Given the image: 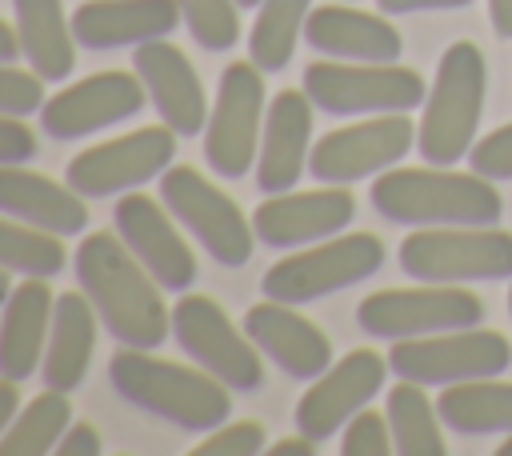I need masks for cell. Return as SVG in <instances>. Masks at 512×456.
<instances>
[{"mask_svg": "<svg viewBox=\"0 0 512 456\" xmlns=\"http://www.w3.org/2000/svg\"><path fill=\"white\" fill-rule=\"evenodd\" d=\"M76 280L92 300L100 324L124 348H160L168 340L172 308H164V288L116 232H88L80 240Z\"/></svg>", "mask_w": 512, "mask_h": 456, "instance_id": "1", "label": "cell"}, {"mask_svg": "<svg viewBox=\"0 0 512 456\" xmlns=\"http://www.w3.org/2000/svg\"><path fill=\"white\" fill-rule=\"evenodd\" d=\"M108 380L120 400L184 432H212L232 412V388L224 380H216L200 364L184 368L176 360H160L152 356V348L120 344V352H112L108 360Z\"/></svg>", "mask_w": 512, "mask_h": 456, "instance_id": "2", "label": "cell"}, {"mask_svg": "<svg viewBox=\"0 0 512 456\" xmlns=\"http://www.w3.org/2000/svg\"><path fill=\"white\" fill-rule=\"evenodd\" d=\"M372 208L404 228H444V224H496L504 200L496 180L480 172H456L444 164L388 168L372 180Z\"/></svg>", "mask_w": 512, "mask_h": 456, "instance_id": "3", "label": "cell"}, {"mask_svg": "<svg viewBox=\"0 0 512 456\" xmlns=\"http://www.w3.org/2000/svg\"><path fill=\"white\" fill-rule=\"evenodd\" d=\"M484 92H488V64L484 52L472 40L448 44V52L436 64L432 88L424 96V116L416 124V152L424 164H460L472 144L484 116Z\"/></svg>", "mask_w": 512, "mask_h": 456, "instance_id": "4", "label": "cell"}, {"mask_svg": "<svg viewBox=\"0 0 512 456\" xmlns=\"http://www.w3.org/2000/svg\"><path fill=\"white\" fill-rule=\"evenodd\" d=\"M400 268L420 284L512 280V232L496 224L412 228L400 240Z\"/></svg>", "mask_w": 512, "mask_h": 456, "instance_id": "5", "label": "cell"}, {"mask_svg": "<svg viewBox=\"0 0 512 456\" xmlns=\"http://www.w3.org/2000/svg\"><path fill=\"white\" fill-rule=\"evenodd\" d=\"M384 264V244L372 232H340L328 240H316L308 248H292L284 260H276L260 276V292L280 304H308L320 296H332L340 288H352L368 276H376Z\"/></svg>", "mask_w": 512, "mask_h": 456, "instance_id": "6", "label": "cell"}, {"mask_svg": "<svg viewBox=\"0 0 512 456\" xmlns=\"http://www.w3.org/2000/svg\"><path fill=\"white\" fill-rule=\"evenodd\" d=\"M308 100L328 116H380L412 112L424 104L428 84L416 68L392 64H356V60H312L304 68Z\"/></svg>", "mask_w": 512, "mask_h": 456, "instance_id": "7", "label": "cell"}, {"mask_svg": "<svg viewBox=\"0 0 512 456\" xmlns=\"http://www.w3.org/2000/svg\"><path fill=\"white\" fill-rule=\"evenodd\" d=\"M160 200L164 208L176 216V224L224 268H244L252 260L256 248V232L252 220L240 212V204L212 184L208 176H200L188 164H172L160 176Z\"/></svg>", "mask_w": 512, "mask_h": 456, "instance_id": "8", "label": "cell"}, {"mask_svg": "<svg viewBox=\"0 0 512 456\" xmlns=\"http://www.w3.org/2000/svg\"><path fill=\"white\" fill-rule=\"evenodd\" d=\"M264 112V72L252 60H232L204 124V160L220 180H244L256 168Z\"/></svg>", "mask_w": 512, "mask_h": 456, "instance_id": "9", "label": "cell"}, {"mask_svg": "<svg viewBox=\"0 0 512 456\" xmlns=\"http://www.w3.org/2000/svg\"><path fill=\"white\" fill-rule=\"evenodd\" d=\"M512 364V344L492 328H452L432 336H408L392 340L388 368L400 380H416L424 388H448L460 380H484L500 376Z\"/></svg>", "mask_w": 512, "mask_h": 456, "instance_id": "10", "label": "cell"}, {"mask_svg": "<svg viewBox=\"0 0 512 456\" xmlns=\"http://www.w3.org/2000/svg\"><path fill=\"white\" fill-rule=\"evenodd\" d=\"M484 320V300L464 284H420L380 288L356 304V324L376 340H408L452 328H476Z\"/></svg>", "mask_w": 512, "mask_h": 456, "instance_id": "11", "label": "cell"}, {"mask_svg": "<svg viewBox=\"0 0 512 456\" xmlns=\"http://www.w3.org/2000/svg\"><path fill=\"white\" fill-rule=\"evenodd\" d=\"M172 340L184 348V356H192V364L224 380L232 392H256L264 384L260 348L244 328L228 320V312L212 296L180 292V300L172 304Z\"/></svg>", "mask_w": 512, "mask_h": 456, "instance_id": "12", "label": "cell"}, {"mask_svg": "<svg viewBox=\"0 0 512 456\" xmlns=\"http://www.w3.org/2000/svg\"><path fill=\"white\" fill-rule=\"evenodd\" d=\"M416 148V124L408 112H380L324 132L308 152V172L320 184H356L396 168Z\"/></svg>", "mask_w": 512, "mask_h": 456, "instance_id": "13", "label": "cell"}, {"mask_svg": "<svg viewBox=\"0 0 512 456\" xmlns=\"http://www.w3.org/2000/svg\"><path fill=\"white\" fill-rule=\"evenodd\" d=\"M172 156H176V132L168 124H148L72 156L64 180L80 196H96V200L120 196V192H136L148 180H160L172 168Z\"/></svg>", "mask_w": 512, "mask_h": 456, "instance_id": "14", "label": "cell"}, {"mask_svg": "<svg viewBox=\"0 0 512 456\" xmlns=\"http://www.w3.org/2000/svg\"><path fill=\"white\" fill-rule=\"evenodd\" d=\"M388 356L372 352V348H352L348 356H340L336 364H328L296 400V432L312 436L316 444L336 436L360 408H368L376 400V392L384 388L388 376Z\"/></svg>", "mask_w": 512, "mask_h": 456, "instance_id": "15", "label": "cell"}, {"mask_svg": "<svg viewBox=\"0 0 512 456\" xmlns=\"http://www.w3.org/2000/svg\"><path fill=\"white\" fill-rule=\"evenodd\" d=\"M148 92L144 80L136 72H92L68 88H60L56 96L44 100L40 108V128L52 140H84L100 128H112L128 116H140Z\"/></svg>", "mask_w": 512, "mask_h": 456, "instance_id": "16", "label": "cell"}, {"mask_svg": "<svg viewBox=\"0 0 512 456\" xmlns=\"http://www.w3.org/2000/svg\"><path fill=\"white\" fill-rule=\"evenodd\" d=\"M356 216V196L348 184H320L308 192H272L252 212V232L264 248L292 252L328 236H340Z\"/></svg>", "mask_w": 512, "mask_h": 456, "instance_id": "17", "label": "cell"}, {"mask_svg": "<svg viewBox=\"0 0 512 456\" xmlns=\"http://www.w3.org/2000/svg\"><path fill=\"white\" fill-rule=\"evenodd\" d=\"M116 236L128 244V252L156 276L164 292H188L196 280V256L184 244L176 216L164 208V200H152L148 192H124L112 208Z\"/></svg>", "mask_w": 512, "mask_h": 456, "instance_id": "18", "label": "cell"}, {"mask_svg": "<svg viewBox=\"0 0 512 456\" xmlns=\"http://www.w3.org/2000/svg\"><path fill=\"white\" fill-rule=\"evenodd\" d=\"M132 72L144 80V92L160 116V124H168L176 136H196L208 124V96L204 84L192 68V60L164 40H148L132 48Z\"/></svg>", "mask_w": 512, "mask_h": 456, "instance_id": "19", "label": "cell"}, {"mask_svg": "<svg viewBox=\"0 0 512 456\" xmlns=\"http://www.w3.org/2000/svg\"><path fill=\"white\" fill-rule=\"evenodd\" d=\"M248 340L292 380H316L328 364H332V340L324 336L320 324H312L308 316L296 312V304H280V300H260L244 312Z\"/></svg>", "mask_w": 512, "mask_h": 456, "instance_id": "20", "label": "cell"}, {"mask_svg": "<svg viewBox=\"0 0 512 456\" xmlns=\"http://www.w3.org/2000/svg\"><path fill=\"white\" fill-rule=\"evenodd\" d=\"M312 112L316 104L308 100L304 88H284L268 100L260 152H256V188L264 196L288 192L304 176L312 152Z\"/></svg>", "mask_w": 512, "mask_h": 456, "instance_id": "21", "label": "cell"}, {"mask_svg": "<svg viewBox=\"0 0 512 456\" xmlns=\"http://www.w3.org/2000/svg\"><path fill=\"white\" fill-rule=\"evenodd\" d=\"M304 40L312 52L328 60H356V64H392L404 52L400 28L384 16L360 12L352 4H320L304 20Z\"/></svg>", "mask_w": 512, "mask_h": 456, "instance_id": "22", "label": "cell"}, {"mask_svg": "<svg viewBox=\"0 0 512 456\" xmlns=\"http://www.w3.org/2000/svg\"><path fill=\"white\" fill-rule=\"evenodd\" d=\"M68 20L80 48L112 52L164 40L180 24V8L176 0H84Z\"/></svg>", "mask_w": 512, "mask_h": 456, "instance_id": "23", "label": "cell"}, {"mask_svg": "<svg viewBox=\"0 0 512 456\" xmlns=\"http://www.w3.org/2000/svg\"><path fill=\"white\" fill-rule=\"evenodd\" d=\"M0 212L52 236H80L88 228L84 196L68 180L60 184L24 164H0Z\"/></svg>", "mask_w": 512, "mask_h": 456, "instance_id": "24", "label": "cell"}, {"mask_svg": "<svg viewBox=\"0 0 512 456\" xmlns=\"http://www.w3.org/2000/svg\"><path fill=\"white\" fill-rule=\"evenodd\" d=\"M52 288L40 276H28L12 288L4 312H0V376L8 380H28L40 372L48 328H52Z\"/></svg>", "mask_w": 512, "mask_h": 456, "instance_id": "25", "label": "cell"}, {"mask_svg": "<svg viewBox=\"0 0 512 456\" xmlns=\"http://www.w3.org/2000/svg\"><path fill=\"white\" fill-rule=\"evenodd\" d=\"M92 348H96L92 300L84 292H60L52 304V328H48V344H44V360H40L44 388L72 392L88 376Z\"/></svg>", "mask_w": 512, "mask_h": 456, "instance_id": "26", "label": "cell"}, {"mask_svg": "<svg viewBox=\"0 0 512 456\" xmlns=\"http://www.w3.org/2000/svg\"><path fill=\"white\" fill-rule=\"evenodd\" d=\"M12 8H16V32H20V52L28 68L48 84H60L64 76H72L76 36H72V20H64V4L60 0H12Z\"/></svg>", "mask_w": 512, "mask_h": 456, "instance_id": "27", "label": "cell"}, {"mask_svg": "<svg viewBox=\"0 0 512 456\" xmlns=\"http://www.w3.org/2000/svg\"><path fill=\"white\" fill-rule=\"evenodd\" d=\"M436 412L456 436H508L512 432V380L484 376L440 388Z\"/></svg>", "mask_w": 512, "mask_h": 456, "instance_id": "28", "label": "cell"}, {"mask_svg": "<svg viewBox=\"0 0 512 456\" xmlns=\"http://www.w3.org/2000/svg\"><path fill=\"white\" fill-rule=\"evenodd\" d=\"M388 428H392V448L400 456H444V432H440V412L428 400L424 384L416 380H400L388 388V404H384Z\"/></svg>", "mask_w": 512, "mask_h": 456, "instance_id": "29", "label": "cell"}, {"mask_svg": "<svg viewBox=\"0 0 512 456\" xmlns=\"http://www.w3.org/2000/svg\"><path fill=\"white\" fill-rule=\"evenodd\" d=\"M308 12L312 0H260L248 32V60L260 72H284L296 52V40L304 36Z\"/></svg>", "mask_w": 512, "mask_h": 456, "instance_id": "30", "label": "cell"}, {"mask_svg": "<svg viewBox=\"0 0 512 456\" xmlns=\"http://www.w3.org/2000/svg\"><path fill=\"white\" fill-rule=\"evenodd\" d=\"M68 424H72L68 392L44 388L12 416L8 432L0 436V456H48V452H56Z\"/></svg>", "mask_w": 512, "mask_h": 456, "instance_id": "31", "label": "cell"}, {"mask_svg": "<svg viewBox=\"0 0 512 456\" xmlns=\"http://www.w3.org/2000/svg\"><path fill=\"white\" fill-rule=\"evenodd\" d=\"M64 236H52L44 228H32L24 220H12L0 212V268L20 276H56L64 272Z\"/></svg>", "mask_w": 512, "mask_h": 456, "instance_id": "32", "label": "cell"}, {"mask_svg": "<svg viewBox=\"0 0 512 456\" xmlns=\"http://www.w3.org/2000/svg\"><path fill=\"white\" fill-rule=\"evenodd\" d=\"M180 24L204 52H232L240 40V4L236 0H176Z\"/></svg>", "mask_w": 512, "mask_h": 456, "instance_id": "33", "label": "cell"}, {"mask_svg": "<svg viewBox=\"0 0 512 456\" xmlns=\"http://www.w3.org/2000/svg\"><path fill=\"white\" fill-rule=\"evenodd\" d=\"M264 424L256 420H224L220 428L204 432V440L192 448L196 456H260L268 448Z\"/></svg>", "mask_w": 512, "mask_h": 456, "instance_id": "34", "label": "cell"}, {"mask_svg": "<svg viewBox=\"0 0 512 456\" xmlns=\"http://www.w3.org/2000/svg\"><path fill=\"white\" fill-rule=\"evenodd\" d=\"M340 452L344 456H388L392 448V428L384 412L360 408L344 428H340Z\"/></svg>", "mask_w": 512, "mask_h": 456, "instance_id": "35", "label": "cell"}, {"mask_svg": "<svg viewBox=\"0 0 512 456\" xmlns=\"http://www.w3.org/2000/svg\"><path fill=\"white\" fill-rule=\"evenodd\" d=\"M44 84L32 68H12V60H0V116H32L44 108Z\"/></svg>", "mask_w": 512, "mask_h": 456, "instance_id": "36", "label": "cell"}, {"mask_svg": "<svg viewBox=\"0 0 512 456\" xmlns=\"http://www.w3.org/2000/svg\"><path fill=\"white\" fill-rule=\"evenodd\" d=\"M468 168L488 180H512V124L480 136L468 152Z\"/></svg>", "mask_w": 512, "mask_h": 456, "instance_id": "37", "label": "cell"}, {"mask_svg": "<svg viewBox=\"0 0 512 456\" xmlns=\"http://www.w3.org/2000/svg\"><path fill=\"white\" fill-rule=\"evenodd\" d=\"M36 152V132L20 116H0V164H28Z\"/></svg>", "mask_w": 512, "mask_h": 456, "instance_id": "38", "label": "cell"}, {"mask_svg": "<svg viewBox=\"0 0 512 456\" xmlns=\"http://www.w3.org/2000/svg\"><path fill=\"white\" fill-rule=\"evenodd\" d=\"M100 448H104V440H100V432L88 420H72L68 432L56 444L60 456H100Z\"/></svg>", "mask_w": 512, "mask_h": 456, "instance_id": "39", "label": "cell"}, {"mask_svg": "<svg viewBox=\"0 0 512 456\" xmlns=\"http://www.w3.org/2000/svg\"><path fill=\"white\" fill-rule=\"evenodd\" d=\"M384 16H412V12H452L468 8L472 0H376Z\"/></svg>", "mask_w": 512, "mask_h": 456, "instance_id": "40", "label": "cell"}, {"mask_svg": "<svg viewBox=\"0 0 512 456\" xmlns=\"http://www.w3.org/2000/svg\"><path fill=\"white\" fill-rule=\"evenodd\" d=\"M264 452H268V456H312V452H316V440L304 436V432H296V436H284V440L268 444Z\"/></svg>", "mask_w": 512, "mask_h": 456, "instance_id": "41", "label": "cell"}, {"mask_svg": "<svg viewBox=\"0 0 512 456\" xmlns=\"http://www.w3.org/2000/svg\"><path fill=\"white\" fill-rule=\"evenodd\" d=\"M20 412V392H16V380H0V436L8 432V424H12V416Z\"/></svg>", "mask_w": 512, "mask_h": 456, "instance_id": "42", "label": "cell"}, {"mask_svg": "<svg viewBox=\"0 0 512 456\" xmlns=\"http://www.w3.org/2000/svg\"><path fill=\"white\" fill-rule=\"evenodd\" d=\"M488 16H492V32L500 40H512V0H488Z\"/></svg>", "mask_w": 512, "mask_h": 456, "instance_id": "43", "label": "cell"}, {"mask_svg": "<svg viewBox=\"0 0 512 456\" xmlns=\"http://www.w3.org/2000/svg\"><path fill=\"white\" fill-rule=\"evenodd\" d=\"M16 56H24L20 52V32L0 20V60H16Z\"/></svg>", "mask_w": 512, "mask_h": 456, "instance_id": "44", "label": "cell"}, {"mask_svg": "<svg viewBox=\"0 0 512 456\" xmlns=\"http://www.w3.org/2000/svg\"><path fill=\"white\" fill-rule=\"evenodd\" d=\"M4 272H8V268H0V308H4V304H8V296H12V280H8Z\"/></svg>", "mask_w": 512, "mask_h": 456, "instance_id": "45", "label": "cell"}, {"mask_svg": "<svg viewBox=\"0 0 512 456\" xmlns=\"http://www.w3.org/2000/svg\"><path fill=\"white\" fill-rule=\"evenodd\" d=\"M496 452H500V456H512V432L500 440V448H496Z\"/></svg>", "mask_w": 512, "mask_h": 456, "instance_id": "46", "label": "cell"}, {"mask_svg": "<svg viewBox=\"0 0 512 456\" xmlns=\"http://www.w3.org/2000/svg\"><path fill=\"white\" fill-rule=\"evenodd\" d=\"M236 4H240V8H256L260 0H236Z\"/></svg>", "mask_w": 512, "mask_h": 456, "instance_id": "47", "label": "cell"}, {"mask_svg": "<svg viewBox=\"0 0 512 456\" xmlns=\"http://www.w3.org/2000/svg\"><path fill=\"white\" fill-rule=\"evenodd\" d=\"M508 312H512V280H508Z\"/></svg>", "mask_w": 512, "mask_h": 456, "instance_id": "48", "label": "cell"}]
</instances>
